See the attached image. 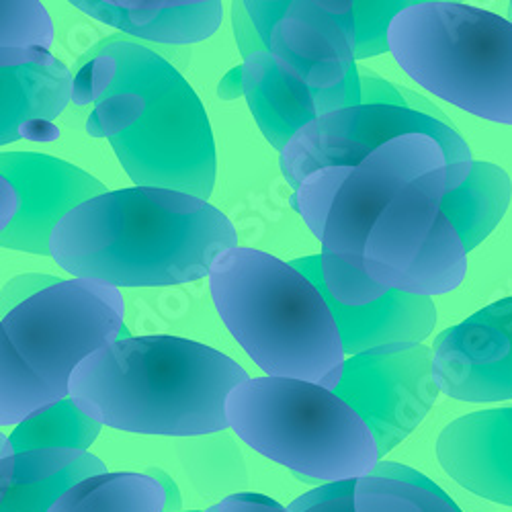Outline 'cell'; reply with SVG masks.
I'll use <instances>...</instances> for the list:
<instances>
[{
	"label": "cell",
	"mask_w": 512,
	"mask_h": 512,
	"mask_svg": "<svg viewBox=\"0 0 512 512\" xmlns=\"http://www.w3.org/2000/svg\"><path fill=\"white\" fill-rule=\"evenodd\" d=\"M54 25L46 7L35 0L0 3V50H50Z\"/></svg>",
	"instance_id": "25"
},
{
	"label": "cell",
	"mask_w": 512,
	"mask_h": 512,
	"mask_svg": "<svg viewBox=\"0 0 512 512\" xmlns=\"http://www.w3.org/2000/svg\"><path fill=\"white\" fill-rule=\"evenodd\" d=\"M355 512H463L451 496L416 469L381 461L369 476L355 480Z\"/></svg>",
	"instance_id": "21"
},
{
	"label": "cell",
	"mask_w": 512,
	"mask_h": 512,
	"mask_svg": "<svg viewBox=\"0 0 512 512\" xmlns=\"http://www.w3.org/2000/svg\"><path fill=\"white\" fill-rule=\"evenodd\" d=\"M244 7L281 72L361 101L351 0H246Z\"/></svg>",
	"instance_id": "10"
},
{
	"label": "cell",
	"mask_w": 512,
	"mask_h": 512,
	"mask_svg": "<svg viewBox=\"0 0 512 512\" xmlns=\"http://www.w3.org/2000/svg\"><path fill=\"white\" fill-rule=\"evenodd\" d=\"M390 52L435 97L512 125V23L461 3L426 0L390 25Z\"/></svg>",
	"instance_id": "7"
},
{
	"label": "cell",
	"mask_w": 512,
	"mask_h": 512,
	"mask_svg": "<svg viewBox=\"0 0 512 512\" xmlns=\"http://www.w3.org/2000/svg\"><path fill=\"white\" fill-rule=\"evenodd\" d=\"M412 5L410 0H351L357 31V60L386 54L390 50L388 33L392 21Z\"/></svg>",
	"instance_id": "27"
},
{
	"label": "cell",
	"mask_w": 512,
	"mask_h": 512,
	"mask_svg": "<svg viewBox=\"0 0 512 512\" xmlns=\"http://www.w3.org/2000/svg\"><path fill=\"white\" fill-rule=\"evenodd\" d=\"M236 230L209 201L156 187L109 191L78 205L52 236V259L72 279L164 287L209 277L236 248Z\"/></svg>",
	"instance_id": "2"
},
{
	"label": "cell",
	"mask_w": 512,
	"mask_h": 512,
	"mask_svg": "<svg viewBox=\"0 0 512 512\" xmlns=\"http://www.w3.org/2000/svg\"><path fill=\"white\" fill-rule=\"evenodd\" d=\"M361 105H394V107L420 111L443 121H451L429 99H424L422 95L410 91L408 87H400V84L383 80L373 72H361Z\"/></svg>",
	"instance_id": "28"
},
{
	"label": "cell",
	"mask_w": 512,
	"mask_h": 512,
	"mask_svg": "<svg viewBox=\"0 0 512 512\" xmlns=\"http://www.w3.org/2000/svg\"><path fill=\"white\" fill-rule=\"evenodd\" d=\"M353 168L355 166H328L316 170V173H312L291 197V205L297 209L306 226L320 242L324 240V230L334 197L340 185H343L345 179L353 173Z\"/></svg>",
	"instance_id": "26"
},
{
	"label": "cell",
	"mask_w": 512,
	"mask_h": 512,
	"mask_svg": "<svg viewBox=\"0 0 512 512\" xmlns=\"http://www.w3.org/2000/svg\"><path fill=\"white\" fill-rule=\"evenodd\" d=\"M408 134L437 140L447 156V191L463 185L474 168L472 150L451 121L394 105H357L318 117L281 152V173L291 189L316 170L359 166L377 148Z\"/></svg>",
	"instance_id": "9"
},
{
	"label": "cell",
	"mask_w": 512,
	"mask_h": 512,
	"mask_svg": "<svg viewBox=\"0 0 512 512\" xmlns=\"http://www.w3.org/2000/svg\"><path fill=\"white\" fill-rule=\"evenodd\" d=\"M234 433L291 472L326 484L369 476L377 443L363 418L316 383L254 377L226 400Z\"/></svg>",
	"instance_id": "6"
},
{
	"label": "cell",
	"mask_w": 512,
	"mask_h": 512,
	"mask_svg": "<svg viewBox=\"0 0 512 512\" xmlns=\"http://www.w3.org/2000/svg\"><path fill=\"white\" fill-rule=\"evenodd\" d=\"M447 168L443 146L431 136L408 134L377 148L340 185L324 230L322 252L363 269L367 236L386 207L414 181Z\"/></svg>",
	"instance_id": "12"
},
{
	"label": "cell",
	"mask_w": 512,
	"mask_h": 512,
	"mask_svg": "<svg viewBox=\"0 0 512 512\" xmlns=\"http://www.w3.org/2000/svg\"><path fill=\"white\" fill-rule=\"evenodd\" d=\"M437 457L465 490L512 506V408L480 410L453 420L439 435Z\"/></svg>",
	"instance_id": "16"
},
{
	"label": "cell",
	"mask_w": 512,
	"mask_h": 512,
	"mask_svg": "<svg viewBox=\"0 0 512 512\" xmlns=\"http://www.w3.org/2000/svg\"><path fill=\"white\" fill-rule=\"evenodd\" d=\"M179 461L189 486L203 498L224 500L248 484L242 449L224 431L187 439L179 445Z\"/></svg>",
	"instance_id": "22"
},
{
	"label": "cell",
	"mask_w": 512,
	"mask_h": 512,
	"mask_svg": "<svg viewBox=\"0 0 512 512\" xmlns=\"http://www.w3.org/2000/svg\"><path fill=\"white\" fill-rule=\"evenodd\" d=\"M232 25H234V35H236V44L242 54V58H250L252 54L265 52L263 41L259 37V31H256L254 23L250 21L244 3H234L232 5Z\"/></svg>",
	"instance_id": "31"
},
{
	"label": "cell",
	"mask_w": 512,
	"mask_h": 512,
	"mask_svg": "<svg viewBox=\"0 0 512 512\" xmlns=\"http://www.w3.org/2000/svg\"><path fill=\"white\" fill-rule=\"evenodd\" d=\"M246 369L193 340L154 334L115 340L70 377V398L111 429L193 439L226 431V400Z\"/></svg>",
	"instance_id": "3"
},
{
	"label": "cell",
	"mask_w": 512,
	"mask_h": 512,
	"mask_svg": "<svg viewBox=\"0 0 512 512\" xmlns=\"http://www.w3.org/2000/svg\"><path fill=\"white\" fill-rule=\"evenodd\" d=\"M0 187V244L29 254H50L68 213L109 193L82 168L35 152L0 154Z\"/></svg>",
	"instance_id": "13"
},
{
	"label": "cell",
	"mask_w": 512,
	"mask_h": 512,
	"mask_svg": "<svg viewBox=\"0 0 512 512\" xmlns=\"http://www.w3.org/2000/svg\"><path fill=\"white\" fill-rule=\"evenodd\" d=\"M203 512H289V510L281 506L277 500H271L263 494L242 492V494L220 500L218 504H213Z\"/></svg>",
	"instance_id": "30"
},
{
	"label": "cell",
	"mask_w": 512,
	"mask_h": 512,
	"mask_svg": "<svg viewBox=\"0 0 512 512\" xmlns=\"http://www.w3.org/2000/svg\"><path fill=\"white\" fill-rule=\"evenodd\" d=\"M291 267L306 275L324 293L343 340L345 355L355 357L388 345H422V340L431 336L437 324V308L431 297L390 289L375 304L349 308L338 304L324 289L320 254L291 261Z\"/></svg>",
	"instance_id": "17"
},
{
	"label": "cell",
	"mask_w": 512,
	"mask_h": 512,
	"mask_svg": "<svg viewBox=\"0 0 512 512\" xmlns=\"http://www.w3.org/2000/svg\"><path fill=\"white\" fill-rule=\"evenodd\" d=\"M72 101L97 103L87 132L111 144L136 187L211 197L218 156L205 107L160 54L109 35L78 60Z\"/></svg>",
	"instance_id": "1"
},
{
	"label": "cell",
	"mask_w": 512,
	"mask_h": 512,
	"mask_svg": "<svg viewBox=\"0 0 512 512\" xmlns=\"http://www.w3.org/2000/svg\"><path fill=\"white\" fill-rule=\"evenodd\" d=\"M72 7L119 31L158 44H197L218 31L224 7L218 0L144 3V0H72Z\"/></svg>",
	"instance_id": "19"
},
{
	"label": "cell",
	"mask_w": 512,
	"mask_h": 512,
	"mask_svg": "<svg viewBox=\"0 0 512 512\" xmlns=\"http://www.w3.org/2000/svg\"><path fill=\"white\" fill-rule=\"evenodd\" d=\"M445 191L447 168L408 185L381 213L363 248V269L371 281L420 297L461 285L467 250L441 211Z\"/></svg>",
	"instance_id": "8"
},
{
	"label": "cell",
	"mask_w": 512,
	"mask_h": 512,
	"mask_svg": "<svg viewBox=\"0 0 512 512\" xmlns=\"http://www.w3.org/2000/svg\"><path fill=\"white\" fill-rule=\"evenodd\" d=\"M0 465V512H50L68 490L107 474L105 463L89 451L15 453L7 437H3Z\"/></svg>",
	"instance_id": "18"
},
{
	"label": "cell",
	"mask_w": 512,
	"mask_h": 512,
	"mask_svg": "<svg viewBox=\"0 0 512 512\" xmlns=\"http://www.w3.org/2000/svg\"><path fill=\"white\" fill-rule=\"evenodd\" d=\"M152 478H156L164 490H166V510L164 512H179L183 506V498H181V490L177 486V482L173 480V476H168L166 472L158 467H148V472Z\"/></svg>",
	"instance_id": "32"
},
{
	"label": "cell",
	"mask_w": 512,
	"mask_h": 512,
	"mask_svg": "<svg viewBox=\"0 0 512 512\" xmlns=\"http://www.w3.org/2000/svg\"><path fill=\"white\" fill-rule=\"evenodd\" d=\"M220 99L232 101L244 95V76H242V66L232 68L220 82V89H218Z\"/></svg>",
	"instance_id": "33"
},
{
	"label": "cell",
	"mask_w": 512,
	"mask_h": 512,
	"mask_svg": "<svg viewBox=\"0 0 512 512\" xmlns=\"http://www.w3.org/2000/svg\"><path fill=\"white\" fill-rule=\"evenodd\" d=\"M101 426L68 398L21 422L9 439L15 453L41 449L87 451L101 435Z\"/></svg>",
	"instance_id": "24"
},
{
	"label": "cell",
	"mask_w": 512,
	"mask_h": 512,
	"mask_svg": "<svg viewBox=\"0 0 512 512\" xmlns=\"http://www.w3.org/2000/svg\"><path fill=\"white\" fill-rule=\"evenodd\" d=\"M189 512H199V510H189Z\"/></svg>",
	"instance_id": "34"
},
{
	"label": "cell",
	"mask_w": 512,
	"mask_h": 512,
	"mask_svg": "<svg viewBox=\"0 0 512 512\" xmlns=\"http://www.w3.org/2000/svg\"><path fill=\"white\" fill-rule=\"evenodd\" d=\"M166 490L150 474H103L68 490L50 512H164Z\"/></svg>",
	"instance_id": "23"
},
{
	"label": "cell",
	"mask_w": 512,
	"mask_h": 512,
	"mask_svg": "<svg viewBox=\"0 0 512 512\" xmlns=\"http://www.w3.org/2000/svg\"><path fill=\"white\" fill-rule=\"evenodd\" d=\"M72 72L48 50H0V144L52 142V121L72 99Z\"/></svg>",
	"instance_id": "15"
},
{
	"label": "cell",
	"mask_w": 512,
	"mask_h": 512,
	"mask_svg": "<svg viewBox=\"0 0 512 512\" xmlns=\"http://www.w3.org/2000/svg\"><path fill=\"white\" fill-rule=\"evenodd\" d=\"M123 297L99 279H68L33 295L0 322V424H21L70 398L74 369L113 345Z\"/></svg>",
	"instance_id": "5"
},
{
	"label": "cell",
	"mask_w": 512,
	"mask_h": 512,
	"mask_svg": "<svg viewBox=\"0 0 512 512\" xmlns=\"http://www.w3.org/2000/svg\"><path fill=\"white\" fill-rule=\"evenodd\" d=\"M334 394L369 426L379 457L388 455L416 429L437 400L433 349L388 345L349 357Z\"/></svg>",
	"instance_id": "11"
},
{
	"label": "cell",
	"mask_w": 512,
	"mask_h": 512,
	"mask_svg": "<svg viewBox=\"0 0 512 512\" xmlns=\"http://www.w3.org/2000/svg\"><path fill=\"white\" fill-rule=\"evenodd\" d=\"M62 279L58 277H48V275H21L9 281L3 287V318L13 312L17 306L23 302L31 300L33 295L46 291L54 285H58Z\"/></svg>",
	"instance_id": "29"
},
{
	"label": "cell",
	"mask_w": 512,
	"mask_h": 512,
	"mask_svg": "<svg viewBox=\"0 0 512 512\" xmlns=\"http://www.w3.org/2000/svg\"><path fill=\"white\" fill-rule=\"evenodd\" d=\"M433 377L439 392L461 402L512 400V297L437 336Z\"/></svg>",
	"instance_id": "14"
},
{
	"label": "cell",
	"mask_w": 512,
	"mask_h": 512,
	"mask_svg": "<svg viewBox=\"0 0 512 512\" xmlns=\"http://www.w3.org/2000/svg\"><path fill=\"white\" fill-rule=\"evenodd\" d=\"M510 197L512 183L504 168L490 162H474L463 185L445 191L441 211L457 230L465 250L472 252L500 224Z\"/></svg>",
	"instance_id": "20"
},
{
	"label": "cell",
	"mask_w": 512,
	"mask_h": 512,
	"mask_svg": "<svg viewBox=\"0 0 512 512\" xmlns=\"http://www.w3.org/2000/svg\"><path fill=\"white\" fill-rule=\"evenodd\" d=\"M209 287L226 328L267 377L338 388L347 359L334 314L291 263L236 246L213 261Z\"/></svg>",
	"instance_id": "4"
}]
</instances>
